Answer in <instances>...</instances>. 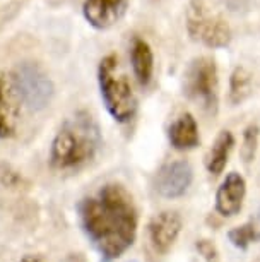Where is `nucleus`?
Segmentation results:
<instances>
[{
  "instance_id": "1",
  "label": "nucleus",
  "mask_w": 260,
  "mask_h": 262,
  "mask_svg": "<svg viewBox=\"0 0 260 262\" xmlns=\"http://www.w3.org/2000/svg\"><path fill=\"white\" fill-rule=\"evenodd\" d=\"M77 209L82 231L105 262L119 259L134 245L139 214L134 197L122 184H105Z\"/></svg>"
},
{
  "instance_id": "2",
  "label": "nucleus",
  "mask_w": 260,
  "mask_h": 262,
  "mask_svg": "<svg viewBox=\"0 0 260 262\" xmlns=\"http://www.w3.org/2000/svg\"><path fill=\"white\" fill-rule=\"evenodd\" d=\"M103 144V137L94 117L77 112L58 128L50 147V165L55 170H77L92 161Z\"/></svg>"
},
{
  "instance_id": "3",
  "label": "nucleus",
  "mask_w": 260,
  "mask_h": 262,
  "mask_svg": "<svg viewBox=\"0 0 260 262\" xmlns=\"http://www.w3.org/2000/svg\"><path fill=\"white\" fill-rule=\"evenodd\" d=\"M98 86L100 95L110 117L119 123H129L137 113V96L129 77L120 72L119 57L108 53L98 66Z\"/></svg>"
},
{
  "instance_id": "4",
  "label": "nucleus",
  "mask_w": 260,
  "mask_h": 262,
  "mask_svg": "<svg viewBox=\"0 0 260 262\" xmlns=\"http://www.w3.org/2000/svg\"><path fill=\"white\" fill-rule=\"evenodd\" d=\"M181 90L207 115H216L219 108V74L214 58L202 55L190 60L183 72Z\"/></svg>"
},
{
  "instance_id": "5",
  "label": "nucleus",
  "mask_w": 260,
  "mask_h": 262,
  "mask_svg": "<svg viewBox=\"0 0 260 262\" xmlns=\"http://www.w3.org/2000/svg\"><path fill=\"white\" fill-rule=\"evenodd\" d=\"M185 26L190 39L207 48H226L233 39L231 26L226 19L210 12L204 0H190L187 14H185Z\"/></svg>"
},
{
  "instance_id": "6",
  "label": "nucleus",
  "mask_w": 260,
  "mask_h": 262,
  "mask_svg": "<svg viewBox=\"0 0 260 262\" xmlns=\"http://www.w3.org/2000/svg\"><path fill=\"white\" fill-rule=\"evenodd\" d=\"M11 81L19 101L33 112L45 110L55 95L52 77L38 62L17 63Z\"/></svg>"
},
{
  "instance_id": "7",
  "label": "nucleus",
  "mask_w": 260,
  "mask_h": 262,
  "mask_svg": "<svg viewBox=\"0 0 260 262\" xmlns=\"http://www.w3.org/2000/svg\"><path fill=\"white\" fill-rule=\"evenodd\" d=\"M194 182V168L188 161L176 160L164 163L154 177V190L163 199H178L185 195Z\"/></svg>"
},
{
  "instance_id": "8",
  "label": "nucleus",
  "mask_w": 260,
  "mask_h": 262,
  "mask_svg": "<svg viewBox=\"0 0 260 262\" xmlns=\"http://www.w3.org/2000/svg\"><path fill=\"white\" fill-rule=\"evenodd\" d=\"M181 228H183V220L178 211H161L147 223V240L156 254L166 255L178 240Z\"/></svg>"
},
{
  "instance_id": "9",
  "label": "nucleus",
  "mask_w": 260,
  "mask_h": 262,
  "mask_svg": "<svg viewBox=\"0 0 260 262\" xmlns=\"http://www.w3.org/2000/svg\"><path fill=\"white\" fill-rule=\"evenodd\" d=\"M247 197V182L240 173L231 171L226 175V179L221 182V185L216 190V212L223 217H234L240 214Z\"/></svg>"
},
{
  "instance_id": "10",
  "label": "nucleus",
  "mask_w": 260,
  "mask_h": 262,
  "mask_svg": "<svg viewBox=\"0 0 260 262\" xmlns=\"http://www.w3.org/2000/svg\"><path fill=\"white\" fill-rule=\"evenodd\" d=\"M129 7V0H84L82 16L91 28L106 31L113 28Z\"/></svg>"
},
{
  "instance_id": "11",
  "label": "nucleus",
  "mask_w": 260,
  "mask_h": 262,
  "mask_svg": "<svg viewBox=\"0 0 260 262\" xmlns=\"http://www.w3.org/2000/svg\"><path fill=\"white\" fill-rule=\"evenodd\" d=\"M17 103L11 77L0 71V139H9L17 130Z\"/></svg>"
},
{
  "instance_id": "12",
  "label": "nucleus",
  "mask_w": 260,
  "mask_h": 262,
  "mask_svg": "<svg viewBox=\"0 0 260 262\" xmlns=\"http://www.w3.org/2000/svg\"><path fill=\"white\" fill-rule=\"evenodd\" d=\"M168 141L176 151H192L200 144L199 123L192 113H181L168 128Z\"/></svg>"
},
{
  "instance_id": "13",
  "label": "nucleus",
  "mask_w": 260,
  "mask_h": 262,
  "mask_svg": "<svg viewBox=\"0 0 260 262\" xmlns=\"http://www.w3.org/2000/svg\"><path fill=\"white\" fill-rule=\"evenodd\" d=\"M130 63L139 86L147 88L154 77V53L146 39L135 36L130 45Z\"/></svg>"
},
{
  "instance_id": "14",
  "label": "nucleus",
  "mask_w": 260,
  "mask_h": 262,
  "mask_svg": "<svg viewBox=\"0 0 260 262\" xmlns=\"http://www.w3.org/2000/svg\"><path fill=\"white\" fill-rule=\"evenodd\" d=\"M234 147V136L231 130H221L218 137L214 139L212 146L205 156V170H207L212 177H218L224 171L228 165L229 155H231Z\"/></svg>"
},
{
  "instance_id": "15",
  "label": "nucleus",
  "mask_w": 260,
  "mask_h": 262,
  "mask_svg": "<svg viewBox=\"0 0 260 262\" xmlns=\"http://www.w3.org/2000/svg\"><path fill=\"white\" fill-rule=\"evenodd\" d=\"M252 88H253V79L248 69L243 66L234 67L231 76H229V91H228L229 103L233 106L242 105L252 95Z\"/></svg>"
},
{
  "instance_id": "16",
  "label": "nucleus",
  "mask_w": 260,
  "mask_h": 262,
  "mask_svg": "<svg viewBox=\"0 0 260 262\" xmlns=\"http://www.w3.org/2000/svg\"><path fill=\"white\" fill-rule=\"evenodd\" d=\"M228 240L233 247L240 250H247L250 245L260 240V231L255 223H245L228 231Z\"/></svg>"
},
{
  "instance_id": "17",
  "label": "nucleus",
  "mask_w": 260,
  "mask_h": 262,
  "mask_svg": "<svg viewBox=\"0 0 260 262\" xmlns=\"http://www.w3.org/2000/svg\"><path fill=\"white\" fill-rule=\"evenodd\" d=\"M258 137H260V128L257 123H250L243 130L240 156H242V160L247 163V165L252 163L255 158V152H257V146H258Z\"/></svg>"
},
{
  "instance_id": "18",
  "label": "nucleus",
  "mask_w": 260,
  "mask_h": 262,
  "mask_svg": "<svg viewBox=\"0 0 260 262\" xmlns=\"http://www.w3.org/2000/svg\"><path fill=\"white\" fill-rule=\"evenodd\" d=\"M195 249H197L199 255L202 257L205 262H218V249L216 245L212 244L210 240H205V238H200L195 242Z\"/></svg>"
},
{
  "instance_id": "19",
  "label": "nucleus",
  "mask_w": 260,
  "mask_h": 262,
  "mask_svg": "<svg viewBox=\"0 0 260 262\" xmlns=\"http://www.w3.org/2000/svg\"><path fill=\"white\" fill-rule=\"evenodd\" d=\"M21 262H40L38 259H34V257H24Z\"/></svg>"
},
{
  "instance_id": "20",
  "label": "nucleus",
  "mask_w": 260,
  "mask_h": 262,
  "mask_svg": "<svg viewBox=\"0 0 260 262\" xmlns=\"http://www.w3.org/2000/svg\"><path fill=\"white\" fill-rule=\"evenodd\" d=\"M258 214H260V211H258Z\"/></svg>"
},
{
  "instance_id": "21",
  "label": "nucleus",
  "mask_w": 260,
  "mask_h": 262,
  "mask_svg": "<svg viewBox=\"0 0 260 262\" xmlns=\"http://www.w3.org/2000/svg\"><path fill=\"white\" fill-rule=\"evenodd\" d=\"M132 262H134V260H132Z\"/></svg>"
}]
</instances>
